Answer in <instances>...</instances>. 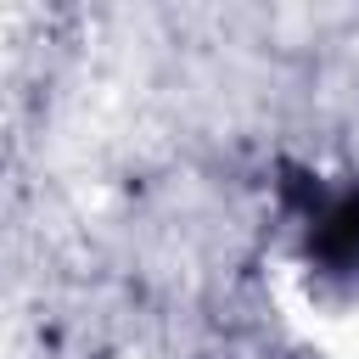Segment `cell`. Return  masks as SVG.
<instances>
[{
  "instance_id": "obj_1",
  "label": "cell",
  "mask_w": 359,
  "mask_h": 359,
  "mask_svg": "<svg viewBox=\"0 0 359 359\" xmlns=\"http://www.w3.org/2000/svg\"><path fill=\"white\" fill-rule=\"evenodd\" d=\"M309 241H314V252H320L325 264L353 269V264H359V196L348 191V196L325 202V208H320V224L309 230Z\"/></svg>"
}]
</instances>
